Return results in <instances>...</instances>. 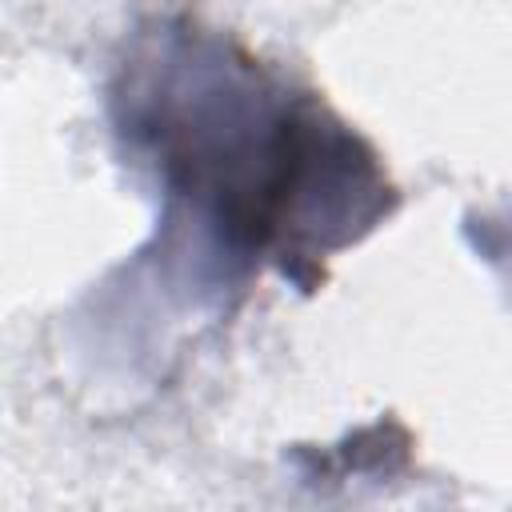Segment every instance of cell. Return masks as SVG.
Returning <instances> with one entry per match:
<instances>
[{
    "instance_id": "obj_1",
    "label": "cell",
    "mask_w": 512,
    "mask_h": 512,
    "mask_svg": "<svg viewBox=\"0 0 512 512\" xmlns=\"http://www.w3.org/2000/svg\"><path fill=\"white\" fill-rule=\"evenodd\" d=\"M116 132L228 268L272 264L300 292L396 208L376 148L316 92L280 88L252 52L192 20L156 24L120 64Z\"/></svg>"
}]
</instances>
